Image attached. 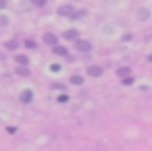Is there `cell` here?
I'll list each match as a JSON object with an SVG mask.
<instances>
[{
	"label": "cell",
	"instance_id": "cell-1",
	"mask_svg": "<svg viewBox=\"0 0 152 151\" xmlns=\"http://www.w3.org/2000/svg\"><path fill=\"white\" fill-rule=\"evenodd\" d=\"M75 14V8L71 4H64V6L58 8V16H66V18H71Z\"/></svg>",
	"mask_w": 152,
	"mask_h": 151
},
{
	"label": "cell",
	"instance_id": "cell-2",
	"mask_svg": "<svg viewBox=\"0 0 152 151\" xmlns=\"http://www.w3.org/2000/svg\"><path fill=\"white\" fill-rule=\"evenodd\" d=\"M91 43L89 41H85V39H77V41H75V49L79 50V53H89L91 50Z\"/></svg>",
	"mask_w": 152,
	"mask_h": 151
},
{
	"label": "cell",
	"instance_id": "cell-3",
	"mask_svg": "<svg viewBox=\"0 0 152 151\" xmlns=\"http://www.w3.org/2000/svg\"><path fill=\"white\" fill-rule=\"evenodd\" d=\"M87 74H89L91 78H100V76L104 74V68H100V66H94V64H91V66H87Z\"/></svg>",
	"mask_w": 152,
	"mask_h": 151
},
{
	"label": "cell",
	"instance_id": "cell-4",
	"mask_svg": "<svg viewBox=\"0 0 152 151\" xmlns=\"http://www.w3.org/2000/svg\"><path fill=\"white\" fill-rule=\"evenodd\" d=\"M42 41H45L46 45H50V47L58 45V37H56L54 33H45V35H42Z\"/></svg>",
	"mask_w": 152,
	"mask_h": 151
},
{
	"label": "cell",
	"instance_id": "cell-5",
	"mask_svg": "<svg viewBox=\"0 0 152 151\" xmlns=\"http://www.w3.org/2000/svg\"><path fill=\"white\" fill-rule=\"evenodd\" d=\"M115 76H118V78H127V76H131V68L129 66H121V68H118L115 70Z\"/></svg>",
	"mask_w": 152,
	"mask_h": 151
},
{
	"label": "cell",
	"instance_id": "cell-6",
	"mask_svg": "<svg viewBox=\"0 0 152 151\" xmlns=\"http://www.w3.org/2000/svg\"><path fill=\"white\" fill-rule=\"evenodd\" d=\"M137 18L141 19V21L148 19L150 18V10H148V8H139V10H137Z\"/></svg>",
	"mask_w": 152,
	"mask_h": 151
},
{
	"label": "cell",
	"instance_id": "cell-7",
	"mask_svg": "<svg viewBox=\"0 0 152 151\" xmlns=\"http://www.w3.org/2000/svg\"><path fill=\"white\" fill-rule=\"evenodd\" d=\"M64 37H66L67 41H77V39H79V31L69 29V31H66V33H64Z\"/></svg>",
	"mask_w": 152,
	"mask_h": 151
},
{
	"label": "cell",
	"instance_id": "cell-8",
	"mask_svg": "<svg viewBox=\"0 0 152 151\" xmlns=\"http://www.w3.org/2000/svg\"><path fill=\"white\" fill-rule=\"evenodd\" d=\"M52 53L58 54V56H66L67 49H66V47H62V45H54V47H52Z\"/></svg>",
	"mask_w": 152,
	"mask_h": 151
},
{
	"label": "cell",
	"instance_id": "cell-9",
	"mask_svg": "<svg viewBox=\"0 0 152 151\" xmlns=\"http://www.w3.org/2000/svg\"><path fill=\"white\" fill-rule=\"evenodd\" d=\"M21 101L23 103H31V101H33V91H31V89L21 91Z\"/></svg>",
	"mask_w": 152,
	"mask_h": 151
},
{
	"label": "cell",
	"instance_id": "cell-10",
	"mask_svg": "<svg viewBox=\"0 0 152 151\" xmlns=\"http://www.w3.org/2000/svg\"><path fill=\"white\" fill-rule=\"evenodd\" d=\"M15 74H18V76H23V78H27V76L31 74V70H29V66H18V68H15Z\"/></svg>",
	"mask_w": 152,
	"mask_h": 151
},
{
	"label": "cell",
	"instance_id": "cell-11",
	"mask_svg": "<svg viewBox=\"0 0 152 151\" xmlns=\"http://www.w3.org/2000/svg\"><path fill=\"white\" fill-rule=\"evenodd\" d=\"M15 62H18L19 66H27L29 64V58H27L25 54H18V56H15Z\"/></svg>",
	"mask_w": 152,
	"mask_h": 151
},
{
	"label": "cell",
	"instance_id": "cell-12",
	"mask_svg": "<svg viewBox=\"0 0 152 151\" xmlns=\"http://www.w3.org/2000/svg\"><path fill=\"white\" fill-rule=\"evenodd\" d=\"M83 81H85V79H83L81 76H71L69 78V83H73V85H83Z\"/></svg>",
	"mask_w": 152,
	"mask_h": 151
},
{
	"label": "cell",
	"instance_id": "cell-13",
	"mask_svg": "<svg viewBox=\"0 0 152 151\" xmlns=\"http://www.w3.org/2000/svg\"><path fill=\"white\" fill-rule=\"evenodd\" d=\"M4 47H6L8 50H15V49H18V41H15V39H12V41H6V43H4Z\"/></svg>",
	"mask_w": 152,
	"mask_h": 151
},
{
	"label": "cell",
	"instance_id": "cell-14",
	"mask_svg": "<svg viewBox=\"0 0 152 151\" xmlns=\"http://www.w3.org/2000/svg\"><path fill=\"white\" fill-rule=\"evenodd\" d=\"M121 81H123V85H133V81H135V78H133V76H127V78H123V79H121Z\"/></svg>",
	"mask_w": 152,
	"mask_h": 151
},
{
	"label": "cell",
	"instance_id": "cell-15",
	"mask_svg": "<svg viewBox=\"0 0 152 151\" xmlns=\"http://www.w3.org/2000/svg\"><path fill=\"white\" fill-rule=\"evenodd\" d=\"M25 47L27 49H37V43L31 41V39H25Z\"/></svg>",
	"mask_w": 152,
	"mask_h": 151
},
{
	"label": "cell",
	"instance_id": "cell-16",
	"mask_svg": "<svg viewBox=\"0 0 152 151\" xmlns=\"http://www.w3.org/2000/svg\"><path fill=\"white\" fill-rule=\"evenodd\" d=\"M10 23V18L8 16H0V25H8Z\"/></svg>",
	"mask_w": 152,
	"mask_h": 151
},
{
	"label": "cell",
	"instance_id": "cell-17",
	"mask_svg": "<svg viewBox=\"0 0 152 151\" xmlns=\"http://www.w3.org/2000/svg\"><path fill=\"white\" fill-rule=\"evenodd\" d=\"M31 2H33L35 6H45V4H46V0H31Z\"/></svg>",
	"mask_w": 152,
	"mask_h": 151
},
{
	"label": "cell",
	"instance_id": "cell-18",
	"mask_svg": "<svg viewBox=\"0 0 152 151\" xmlns=\"http://www.w3.org/2000/svg\"><path fill=\"white\" fill-rule=\"evenodd\" d=\"M60 68H62L60 64H52V66H50V70H52V72H60Z\"/></svg>",
	"mask_w": 152,
	"mask_h": 151
},
{
	"label": "cell",
	"instance_id": "cell-19",
	"mask_svg": "<svg viewBox=\"0 0 152 151\" xmlns=\"http://www.w3.org/2000/svg\"><path fill=\"white\" fill-rule=\"evenodd\" d=\"M58 101H60V103H66V101H67V95H60Z\"/></svg>",
	"mask_w": 152,
	"mask_h": 151
},
{
	"label": "cell",
	"instance_id": "cell-20",
	"mask_svg": "<svg viewBox=\"0 0 152 151\" xmlns=\"http://www.w3.org/2000/svg\"><path fill=\"white\" fill-rule=\"evenodd\" d=\"M2 8H6V0H0V10Z\"/></svg>",
	"mask_w": 152,
	"mask_h": 151
},
{
	"label": "cell",
	"instance_id": "cell-21",
	"mask_svg": "<svg viewBox=\"0 0 152 151\" xmlns=\"http://www.w3.org/2000/svg\"><path fill=\"white\" fill-rule=\"evenodd\" d=\"M148 62H150V64H152V54H150V56H148Z\"/></svg>",
	"mask_w": 152,
	"mask_h": 151
}]
</instances>
